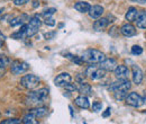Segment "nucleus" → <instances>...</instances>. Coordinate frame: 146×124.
<instances>
[{"mask_svg": "<svg viewBox=\"0 0 146 124\" xmlns=\"http://www.w3.org/2000/svg\"><path fill=\"white\" fill-rule=\"evenodd\" d=\"M47 96H48V89L40 88L38 90H35V91L28 92V95L26 96L25 103L29 106H40L45 103Z\"/></svg>", "mask_w": 146, "mask_h": 124, "instance_id": "f257e3e1", "label": "nucleus"}, {"mask_svg": "<svg viewBox=\"0 0 146 124\" xmlns=\"http://www.w3.org/2000/svg\"><path fill=\"white\" fill-rule=\"evenodd\" d=\"M81 59L83 60V62L89 64H99L106 59V55L97 49H88L82 53Z\"/></svg>", "mask_w": 146, "mask_h": 124, "instance_id": "f03ea898", "label": "nucleus"}, {"mask_svg": "<svg viewBox=\"0 0 146 124\" xmlns=\"http://www.w3.org/2000/svg\"><path fill=\"white\" fill-rule=\"evenodd\" d=\"M39 82H40V78L36 74H33V73L25 74L20 78V85L28 90L36 88Z\"/></svg>", "mask_w": 146, "mask_h": 124, "instance_id": "7ed1b4c3", "label": "nucleus"}, {"mask_svg": "<svg viewBox=\"0 0 146 124\" xmlns=\"http://www.w3.org/2000/svg\"><path fill=\"white\" fill-rule=\"evenodd\" d=\"M27 27H26V37H32L36 34L42 25V21H40V18L38 15H34L33 17L29 19V23L26 24Z\"/></svg>", "mask_w": 146, "mask_h": 124, "instance_id": "20e7f679", "label": "nucleus"}, {"mask_svg": "<svg viewBox=\"0 0 146 124\" xmlns=\"http://www.w3.org/2000/svg\"><path fill=\"white\" fill-rule=\"evenodd\" d=\"M105 74H106V70L101 69L98 64H90L86 70V76L92 80H100L105 77Z\"/></svg>", "mask_w": 146, "mask_h": 124, "instance_id": "39448f33", "label": "nucleus"}, {"mask_svg": "<svg viewBox=\"0 0 146 124\" xmlns=\"http://www.w3.org/2000/svg\"><path fill=\"white\" fill-rule=\"evenodd\" d=\"M125 101H126V103H127L128 105H130V106L133 107H136V108H138V107H141L142 105H144V103H145V98L142 97L141 95H138L135 91L128 94Z\"/></svg>", "mask_w": 146, "mask_h": 124, "instance_id": "423d86ee", "label": "nucleus"}, {"mask_svg": "<svg viewBox=\"0 0 146 124\" xmlns=\"http://www.w3.org/2000/svg\"><path fill=\"white\" fill-rule=\"evenodd\" d=\"M29 69V66L28 63L24 62V61H19V60H15V61H11V64H10V71L15 76H19L24 72Z\"/></svg>", "mask_w": 146, "mask_h": 124, "instance_id": "0eeeda50", "label": "nucleus"}, {"mask_svg": "<svg viewBox=\"0 0 146 124\" xmlns=\"http://www.w3.org/2000/svg\"><path fill=\"white\" fill-rule=\"evenodd\" d=\"M130 87H131V84L128 79H118V81H115L110 85L108 90L113 92L116 90H129Z\"/></svg>", "mask_w": 146, "mask_h": 124, "instance_id": "6e6552de", "label": "nucleus"}, {"mask_svg": "<svg viewBox=\"0 0 146 124\" xmlns=\"http://www.w3.org/2000/svg\"><path fill=\"white\" fill-rule=\"evenodd\" d=\"M71 81H72V76L68 72H62L54 79V85L56 87H64L66 84Z\"/></svg>", "mask_w": 146, "mask_h": 124, "instance_id": "1a4fd4ad", "label": "nucleus"}, {"mask_svg": "<svg viewBox=\"0 0 146 124\" xmlns=\"http://www.w3.org/2000/svg\"><path fill=\"white\" fill-rule=\"evenodd\" d=\"M131 78H133V82L135 85H141L142 81H143V79H144L143 71H142V69L138 66H136V64H134L131 67Z\"/></svg>", "mask_w": 146, "mask_h": 124, "instance_id": "9d476101", "label": "nucleus"}, {"mask_svg": "<svg viewBox=\"0 0 146 124\" xmlns=\"http://www.w3.org/2000/svg\"><path fill=\"white\" fill-rule=\"evenodd\" d=\"M101 69H104V70L106 71H113L116 68H117V66H118V63H117V61H116V59H113V58H106L101 63H99L98 64Z\"/></svg>", "mask_w": 146, "mask_h": 124, "instance_id": "9b49d317", "label": "nucleus"}, {"mask_svg": "<svg viewBox=\"0 0 146 124\" xmlns=\"http://www.w3.org/2000/svg\"><path fill=\"white\" fill-rule=\"evenodd\" d=\"M115 72V77L117 79H128L129 77V69H128L126 66H123V64H119L117 66V68L113 70Z\"/></svg>", "mask_w": 146, "mask_h": 124, "instance_id": "f8f14e48", "label": "nucleus"}, {"mask_svg": "<svg viewBox=\"0 0 146 124\" xmlns=\"http://www.w3.org/2000/svg\"><path fill=\"white\" fill-rule=\"evenodd\" d=\"M74 104L82 109H88L90 107V102L88 99V96H84V95H80V96L75 97Z\"/></svg>", "mask_w": 146, "mask_h": 124, "instance_id": "ddd939ff", "label": "nucleus"}, {"mask_svg": "<svg viewBox=\"0 0 146 124\" xmlns=\"http://www.w3.org/2000/svg\"><path fill=\"white\" fill-rule=\"evenodd\" d=\"M89 17L91 19H98L101 17V15L104 14V7L100 5H94L90 8V10L88 11Z\"/></svg>", "mask_w": 146, "mask_h": 124, "instance_id": "4468645a", "label": "nucleus"}, {"mask_svg": "<svg viewBox=\"0 0 146 124\" xmlns=\"http://www.w3.org/2000/svg\"><path fill=\"white\" fill-rule=\"evenodd\" d=\"M120 33L126 37H131V36L136 35L137 32H136L135 26H133L130 23H128V24H125L120 27Z\"/></svg>", "mask_w": 146, "mask_h": 124, "instance_id": "2eb2a0df", "label": "nucleus"}, {"mask_svg": "<svg viewBox=\"0 0 146 124\" xmlns=\"http://www.w3.org/2000/svg\"><path fill=\"white\" fill-rule=\"evenodd\" d=\"M110 20H108V18H98L94 23H93V29L97 31V32H100V31H104L108 25H109Z\"/></svg>", "mask_w": 146, "mask_h": 124, "instance_id": "dca6fc26", "label": "nucleus"}, {"mask_svg": "<svg viewBox=\"0 0 146 124\" xmlns=\"http://www.w3.org/2000/svg\"><path fill=\"white\" fill-rule=\"evenodd\" d=\"M135 21H136L138 28L146 29V10L145 9L138 11V15H137V18H136Z\"/></svg>", "mask_w": 146, "mask_h": 124, "instance_id": "f3484780", "label": "nucleus"}, {"mask_svg": "<svg viewBox=\"0 0 146 124\" xmlns=\"http://www.w3.org/2000/svg\"><path fill=\"white\" fill-rule=\"evenodd\" d=\"M78 91L80 92V95H84V96H92L93 95L90 84H87V82H80V86L78 87Z\"/></svg>", "mask_w": 146, "mask_h": 124, "instance_id": "a211bd4d", "label": "nucleus"}, {"mask_svg": "<svg viewBox=\"0 0 146 124\" xmlns=\"http://www.w3.org/2000/svg\"><path fill=\"white\" fill-rule=\"evenodd\" d=\"M90 8H91V6H90V3L87 2V1H79V2H76V3L74 5V9H75L76 11L81 13V14L88 13V11L90 10Z\"/></svg>", "mask_w": 146, "mask_h": 124, "instance_id": "6ab92c4d", "label": "nucleus"}, {"mask_svg": "<svg viewBox=\"0 0 146 124\" xmlns=\"http://www.w3.org/2000/svg\"><path fill=\"white\" fill-rule=\"evenodd\" d=\"M29 112L34 113L37 119H42V117H45L48 114V108L45 106H37L33 109H31Z\"/></svg>", "mask_w": 146, "mask_h": 124, "instance_id": "aec40b11", "label": "nucleus"}, {"mask_svg": "<svg viewBox=\"0 0 146 124\" xmlns=\"http://www.w3.org/2000/svg\"><path fill=\"white\" fill-rule=\"evenodd\" d=\"M138 11L139 10H137V8H135V7H129L127 10V13H126V20H128V23H133V21H135L136 20V18H137V15H138Z\"/></svg>", "mask_w": 146, "mask_h": 124, "instance_id": "412c9836", "label": "nucleus"}, {"mask_svg": "<svg viewBox=\"0 0 146 124\" xmlns=\"http://www.w3.org/2000/svg\"><path fill=\"white\" fill-rule=\"evenodd\" d=\"M36 116L34 113L29 112L28 114H26L24 117H23V123L24 124H37L38 121H36Z\"/></svg>", "mask_w": 146, "mask_h": 124, "instance_id": "4be33fe9", "label": "nucleus"}, {"mask_svg": "<svg viewBox=\"0 0 146 124\" xmlns=\"http://www.w3.org/2000/svg\"><path fill=\"white\" fill-rule=\"evenodd\" d=\"M64 56L66 59H69L71 62L78 64V66H82L83 64V60L81 59V56H78V55H74V54H71V53H64Z\"/></svg>", "mask_w": 146, "mask_h": 124, "instance_id": "5701e85b", "label": "nucleus"}, {"mask_svg": "<svg viewBox=\"0 0 146 124\" xmlns=\"http://www.w3.org/2000/svg\"><path fill=\"white\" fill-rule=\"evenodd\" d=\"M25 20H29L28 16H27V15H21V16H19V17H16V18H14L13 20H10L9 24H10V26L24 25V21H25Z\"/></svg>", "mask_w": 146, "mask_h": 124, "instance_id": "b1692460", "label": "nucleus"}, {"mask_svg": "<svg viewBox=\"0 0 146 124\" xmlns=\"http://www.w3.org/2000/svg\"><path fill=\"white\" fill-rule=\"evenodd\" d=\"M128 95V90H116L113 91V97L116 101H125Z\"/></svg>", "mask_w": 146, "mask_h": 124, "instance_id": "393cba45", "label": "nucleus"}, {"mask_svg": "<svg viewBox=\"0 0 146 124\" xmlns=\"http://www.w3.org/2000/svg\"><path fill=\"white\" fill-rule=\"evenodd\" d=\"M10 64H11V60H10L8 56H6V55L0 54V67L7 68V67L10 66Z\"/></svg>", "mask_w": 146, "mask_h": 124, "instance_id": "a878e982", "label": "nucleus"}, {"mask_svg": "<svg viewBox=\"0 0 146 124\" xmlns=\"http://www.w3.org/2000/svg\"><path fill=\"white\" fill-rule=\"evenodd\" d=\"M55 13H56V9L55 8H48V9H46V10H44L42 13V16L44 18H50L52 17Z\"/></svg>", "mask_w": 146, "mask_h": 124, "instance_id": "bb28decb", "label": "nucleus"}, {"mask_svg": "<svg viewBox=\"0 0 146 124\" xmlns=\"http://www.w3.org/2000/svg\"><path fill=\"white\" fill-rule=\"evenodd\" d=\"M64 88H65V90H66L68 92H74V91H76V90H78L76 85H75V84H72V82L66 84V85L64 86Z\"/></svg>", "mask_w": 146, "mask_h": 124, "instance_id": "cd10ccee", "label": "nucleus"}, {"mask_svg": "<svg viewBox=\"0 0 146 124\" xmlns=\"http://www.w3.org/2000/svg\"><path fill=\"white\" fill-rule=\"evenodd\" d=\"M131 53L134 54V55H141V54L143 53V49L139 45H134L131 48Z\"/></svg>", "mask_w": 146, "mask_h": 124, "instance_id": "c85d7f7f", "label": "nucleus"}, {"mask_svg": "<svg viewBox=\"0 0 146 124\" xmlns=\"http://www.w3.org/2000/svg\"><path fill=\"white\" fill-rule=\"evenodd\" d=\"M23 123V121H20L19 119H8L5 121H1V124H19Z\"/></svg>", "mask_w": 146, "mask_h": 124, "instance_id": "c756f323", "label": "nucleus"}, {"mask_svg": "<svg viewBox=\"0 0 146 124\" xmlns=\"http://www.w3.org/2000/svg\"><path fill=\"white\" fill-rule=\"evenodd\" d=\"M101 108H102V103L101 102H94L92 104V109L94 112H99V111H101Z\"/></svg>", "mask_w": 146, "mask_h": 124, "instance_id": "7c9ffc66", "label": "nucleus"}, {"mask_svg": "<svg viewBox=\"0 0 146 124\" xmlns=\"http://www.w3.org/2000/svg\"><path fill=\"white\" fill-rule=\"evenodd\" d=\"M44 24H45V25H47V26H51V27H53V26H55L56 21H55V20L52 17H50V18H45V20H44Z\"/></svg>", "mask_w": 146, "mask_h": 124, "instance_id": "2f4dec72", "label": "nucleus"}, {"mask_svg": "<svg viewBox=\"0 0 146 124\" xmlns=\"http://www.w3.org/2000/svg\"><path fill=\"white\" fill-rule=\"evenodd\" d=\"M29 1L31 0H14V5L15 6H24Z\"/></svg>", "mask_w": 146, "mask_h": 124, "instance_id": "473e14b6", "label": "nucleus"}, {"mask_svg": "<svg viewBox=\"0 0 146 124\" xmlns=\"http://www.w3.org/2000/svg\"><path fill=\"white\" fill-rule=\"evenodd\" d=\"M55 35H56V32H47V33L44 34V37L46 40H52L55 37Z\"/></svg>", "mask_w": 146, "mask_h": 124, "instance_id": "72a5a7b5", "label": "nucleus"}, {"mask_svg": "<svg viewBox=\"0 0 146 124\" xmlns=\"http://www.w3.org/2000/svg\"><path fill=\"white\" fill-rule=\"evenodd\" d=\"M84 74H86V73H84ZM84 74H83V73H79V74L76 76V81H78V82H83V78L86 77Z\"/></svg>", "mask_w": 146, "mask_h": 124, "instance_id": "f704fd0d", "label": "nucleus"}, {"mask_svg": "<svg viewBox=\"0 0 146 124\" xmlns=\"http://www.w3.org/2000/svg\"><path fill=\"white\" fill-rule=\"evenodd\" d=\"M110 114H111V109H110V107H108V108L102 113V116H104V117H108V116H110Z\"/></svg>", "mask_w": 146, "mask_h": 124, "instance_id": "c9c22d12", "label": "nucleus"}, {"mask_svg": "<svg viewBox=\"0 0 146 124\" xmlns=\"http://www.w3.org/2000/svg\"><path fill=\"white\" fill-rule=\"evenodd\" d=\"M5 41H6V36H5V34H2V32H0V48L2 46Z\"/></svg>", "mask_w": 146, "mask_h": 124, "instance_id": "e433bc0d", "label": "nucleus"}, {"mask_svg": "<svg viewBox=\"0 0 146 124\" xmlns=\"http://www.w3.org/2000/svg\"><path fill=\"white\" fill-rule=\"evenodd\" d=\"M6 74V68H2V67H0V79L3 77Z\"/></svg>", "mask_w": 146, "mask_h": 124, "instance_id": "4c0bfd02", "label": "nucleus"}, {"mask_svg": "<svg viewBox=\"0 0 146 124\" xmlns=\"http://www.w3.org/2000/svg\"><path fill=\"white\" fill-rule=\"evenodd\" d=\"M37 7H39V1L34 0V1H33V8H37Z\"/></svg>", "mask_w": 146, "mask_h": 124, "instance_id": "58836bf2", "label": "nucleus"}, {"mask_svg": "<svg viewBox=\"0 0 146 124\" xmlns=\"http://www.w3.org/2000/svg\"><path fill=\"white\" fill-rule=\"evenodd\" d=\"M134 2H137V3H141V5H145L146 0H133Z\"/></svg>", "mask_w": 146, "mask_h": 124, "instance_id": "ea45409f", "label": "nucleus"}, {"mask_svg": "<svg viewBox=\"0 0 146 124\" xmlns=\"http://www.w3.org/2000/svg\"><path fill=\"white\" fill-rule=\"evenodd\" d=\"M70 108V112H71V116H73V111H72V106H69Z\"/></svg>", "mask_w": 146, "mask_h": 124, "instance_id": "a19ab883", "label": "nucleus"}, {"mask_svg": "<svg viewBox=\"0 0 146 124\" xmlns=\"http://www.w3.org/2000/svg\"><path fill=\"white\" fill-rule=\"evenodd\" d=\"M2 11H3V9H2V8H1V7H0V15H1V14H2Z\"/></svg>", "mask_w": 146, "mask_h": 124, "instance_id": "79ce46f5", "label": "nucleus"}, {"mask_svg": "<svg viewBox=\"0 0 146 124\" xmlns=\"http://www.w3.org/2000/svg\"><path fill=\"white\" fill-rule=\"evenodd\" d=\"M0 115H1V114H0Z\"/></svg>", "mask_w": 146, "mask_h": 124, "instance_id": "37998d69", "label": "nucleus"}]
</instances>
